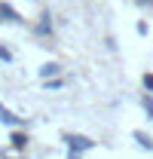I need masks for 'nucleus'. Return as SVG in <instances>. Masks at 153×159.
<instances>
[{"instance_id": "nucleus-1", "label": "nucleus", "mask_w": 153, "mask_h": 159, "mask_svg": "<svg viewBox=\"0 0 153 159\" xmlns=\"http://www.w3.org/2000/svg\"><path fill=\"white\" fill-rule=\"evenodd\" d=\"M64 141H67L71 150H89V147H92V141H89V138H80V135H64Z\"/></svg>"}, {"instance_id": "nucleus-2", "label": "nucleus", "mask_w": 153, "mask_h": 159, "mask_svg": "<svg viewBox=\"0 0 153 159\" xmlns=\"http://www.w3.org/2000/svg\"><path fill=\"white\" fill-rule=\"evenodd\" d=\"M0 21H19V12L6 3H0Z\"/></svg>"}, {"instance_id": "nucleus-3", "label": "nucleus", "mask_w": 153, "mask_h": 159, "mask_svg": "<svg viewBox=\"0 0 153 159\" xmlns=\"http://www.w3.org/2000/svg\"><path fill=\"white\" fill-rule=\"evenodd\" d=\"M55 74H58V64H52V61L40 67V77H55Z\"/></svg>"}, {"instance_id": "nucleus-4", "label": "nucleus", "mask_w": 153, "mask_h": 159, "mask_svg": "<svg viewBox=\"0 0 153 159\" xmlns=\"http://www.w3.org/2000/svg\"><path fill=\"white\" fill-rule=\"evenodd\" d=\"M0 119H3V122H9V125H19V119L12 116V113H6L3 107H0Z\"/></svg>"}, {"instance_id": "nucleus-5", "label": "nucleus", "mask_w": 153, "mask_h": 159, "mask_svg": "<svg viewBox=\"0 0 153 159\" xmlns=\"http://www.w3.org/2000/svg\"><path fill=\"white\" fill-rule=\"evenodd\" d=\"M135 141H141V147H144V150H153V141L147 138V135H135Z\"/></svg>"}, {"instance_id": "nucleus-6", "label": "nucleus", "mask_w": 153, "mask_h": 159, "mask_svg": "<svg viewBox=\"0 0 153 159\" xmlns=\"http://www.w3.org/2000/svg\"><path fill=\"white\" fill-rule=\"evenodd\" d=\"M25 144H28V138H25V135H12V147H25Z\"/></svg>"}, {"instance_id": "nucleus-7", "label": "nucleus", "mask_w": 153, "mask_h": 159, "mask_svg": "<svg viewBox=\"0 0 153 159\" xmlns=\"http://www.w3.org/2000/svg\"><path fill=\"white\" fill-rule=\"evenodd\" d=\"M144 86H147V89H153V77H150V74L144 77Z\"/></svg>"}, {"instance_id": "nucleus-8", "label": "nucleus", "mask_w": 153, "mask_h": 159, "mask_svg": "<svg viewBox=\"0 0 153 159\" xmlns=\"http://www.w3.org/2000/svg\"><path fill=\"white\" fill-rule=\"evenodd\" d=\"M0 58H6V61H9V52H6V49H0Z\"/></svg>"}]
</instances>
